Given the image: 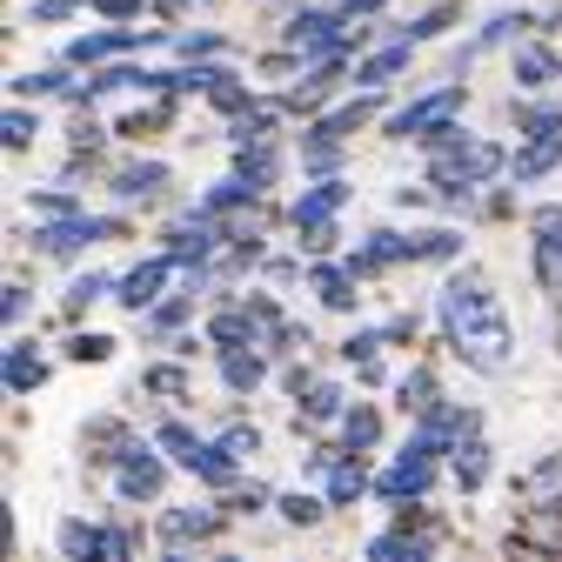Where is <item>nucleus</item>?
Wrapping results in <instances>:
<instances>
[{"instance_id": "f257e3e1", "label": "nucleus", "mask_w": 562, "mask_h": 562, "mask_svg": "<svg viewBox=\"0 0 562 562\" xmlns=\"http://www.w3.org/2000/svg\"><path fill=\"white\" fill-rule=\"evenodd\" d=\"M496 175H509V148L488 140V134H462L456 148L429 155V181L436 188H488Z\"/></svg>"}, {"instance_id": "f03ea898", "label": "nucleus", "mask_w": 562, "mask_h": 562, "mask_svg": "<svg viewBox=\"0 0 562 562\" xmlns=\"http://www.w3.org/2000/svg\"><path fill=\"white\" fill-rule=\"evenodd\" d=\"M436 315H442V335L456 341V335H469V328H482V322H496V315H503V295L488 289L475 268H456V274L442 281V295H436Z\"/></svg>"}, {"instance_id": "7ed1b4c3", "label": "nucleus", "mask_w": 562, "mask_h": 562, "mask_svg": "<svg viewBox=\"0 0 562 562\" xmlns=\"http://www.w3.org/2000/svg\"><path fill=\"white\" fill-rule=\"evenodd\" d=\"M127 222L121 215H60V222H34V235H27V248L34 255H47V261H67V255H81V248H94V241H114Z\"/></svg>"}, {"instance_id": "20e7f679", "label": "nucleus", "mask_w": 562, "mask_h": 562, "mask_svg": "<svg viewBox=\"0 0 562 562\" xmlns=\"http://www.w3.org/2000/svg\"><path fill=\"white\" fill-rule=\"evenodd\" d=\"M462 101H469L462 81H449V88H436V94H415L408 108H395V114L382 121V134H389V140H429L436 127L462 121Z\"/></svg>"}, {"instance_id": "39448f33", "label": "nucleus", "mask_w": 562, "mask_h": 562, "mask_svg": "<svg viewBox=\"0 0 562 562\" xmlns=\"http://www.w3.org/2000/svg\"><path fill=\"white\" fill-rule=\"evenodd\" d=\"M228 529V509H222V496L215 503H181V509H161V549L168 555H188V549H207V542H215Z\"/></svg>"}, {"instance_id": "423d86ee", "label": "nucleus", "mask_w": 562, "mask_h": 562, "mask_svg": "<svg viewBox=\"0 0 562 562\" xmlns=\"http://www.w3.org/2000/svg\"><path fill=\"white\" fill-rule=\"evenodd\" d=\"M161 488H168V456H161V442H155V436H148V442L134 436V449L114 462V496L134 509V503H155Z\"/></svg>"}, {"instance_id": "0eeeda50", "label": "nucleus", "mask_w": 562, "mask_h": 562, "mask_svg": "<svg viewBox=\"0 0 562 562\" xmlns=\"http://www.w3.org/2000/svg\"><path fill=\"white\" fill-rule=\"evenodd\" d=\"M449 348H456L462 369H475V375H503V369L516 362V328H509V315H496V322H482V328L456 335Z\"/></svg>"}, {"instance_id": "6e6552de", "label": "nucleus", "mask_w": 562, "mask_h": 562, "mask_svg": "<svg viewBox=\"0 0 562 562\" xmlns=\"http://www.w3.org/2000/svg\"><path fill=\"white\" fill-rule=\"evenodd\" d=\"M181 274V261L161 248V255H148V261H134L127 274H114V302L127 308V315H148L161 295H168V281Z\"/></svg>"}, {"instance_id": "1a4fd4ad", "label": "nucleus", "mask_w": 562, "mask_h": 562, "mask_svg": "<svg viewBox=\"0 0 562 562\" xmlns=\"http://www.w3.org/2000/svg\"><path fill=\"white\" fill-rule=\"evenodd\" d=\"M155 41H168V34H140V27H127V21H108V27H94V34H75V41H67V67H101V60L140 54V47H155Z\"/></svg>"}, {"instance_id": "9d476101", "label": "nucleus", "mask_w": 562, "mask_h": 562, "mask_svg": "<svg viewBox=\"0 0 562 562\" xmlns=\"http://www.w3.org/2000/svg\"><path fill=\"white\" fill-rule=\"evenodd\" d=\"M429 488H436V456L415 449V442L375 475V496H382V503H415V496H429Z\"/></svg>"}, {"instance_id": "9b49d317", "label": "nucleus", "mask_w": 562, "mask_h": 562, "mask_svg": "<svg viewBox=\"0 0 562 562\" xmlns=\"http://www.w3.org/2000/svg\"><path fill=\"white\" fill-rule=\"evenodd\" d=\"M356 281H362V274L348 268V255H341V261H335V255H315V261H308V289H315V302L335 308V315H356V302H362Z\"/></svg>"}, {"instance_id": "f8f14e48", "label": "nucleus", "mask_w": 562, "mask_h": 562, "mask_svg": "<svg viewBox=\"0 0 562 562\" xmlns=\"http://www.w3.org/2000/svg\"><path fill=\"white\" fill-rule=\"evenodd\" d=\"M509 81H516V94H549V88L562 81V54H555L549 41H516Z\"/></svg>"}, {"instance_id": "ddd939ff", "label": "nucleus", "mask_w": 562, "mask_h": 562, "mask_svg": "<svg viewBox=\"0 0 562 562\" xmlns=\"http://www.w3.org/2000/svg\"><path fill=\"white\" fill-rule=\"evenodd\" d=\"M509 542L529 549V555H562V503H529L509 522Z\"/></svg>"}, {"instance_id": "4468645a", "label": "nucleus", "mask_w": 562, "mask_h": 562, "mask_svg": "<svg viewBox=\"0 0 562 562\" xmlns=\"http://www.w3.org/2000/svg\"><path fill=\"white\" fill-rule=\"evenodd\" d=\"M375 114H382V88H362L356 101H341V108H328V114H315L302 140H348V134H356V127H369Z\"/></svg>"}, {"instance_id": "2eb2a0df", "label": "nucleus", "mask_w": 562, "mask_h": 562, "mask_svg": "<svg viewBox=\"0 0 562 562\" xmlns=\"http://www.w3.org/2000/svg\"><path fill=\"white\" fill-rule=\"evenodd\" d=\"M408 60H415V41L389 34L375 54H356V88H389V81H402V75H408Z\"/></svg>"}, {"instance_id": "dca6fc26", "label": "nucleus", "mask_w": 562, "mask_h": 562, "mask_svg": "<svg viewBox=\"0 0 562 562\" xmlns=\"http://www.w3.org/2000/svg\"><path fill=\"white\" fill-rule=\"evenodd\" d=\"M341 201H348V181H341V175H315V181L289 201V222H295V228H308V222H335V215H341Z\"/></svg>"}, {"instance_id": "f3484780", "label": "nucleus", "mask_w": 562, "mask_h": 562, "mask_svg": "<svg viewBox=\"0 0 562 562\" xmlns=\"http://www.w3.org/2000/svg\"><path fill=\"white\" fill-rule=\"evenodd\" d=\"M522 27H536V14H522V8H503V14H488V21L475 27V41H462V47H456V75H462L469 60H482L488 47H509Z\"/></svg>"}, {"instance_id": "a211bd4d", "label": "nucleus", "mask_w": 562, "mask_h": 562, "mask_svg": "<svg viewBox=\"0 0 562 562\" xmlns=\"http://www.w3.org/2000/svg\"><path fill=\"white\" fill-rule=\"evenodd\" d=\"M555 168H562V134H522V148L509 155V181L516 188H529V181H542Z\"/></svg>"}, {"instance_id": "6ab92c4d", "label": "nucleus", "mask_w": 562, "mask_h": 562, "mask_svg": "<svg viewBox=\"0 0 562 562\" xmlns=\"http://www.w3.org/2000/svg\"><path fill=\"white\" fill-rule=\"evenodd\" d=\"M295 402H302V408H295V429H328V422H341V415H348V389H341V382H328V375H315Z\"/></svg>"}, {"instance_id": "aec40b11", "label": "nucleus", "mask_w": 562, "mask_h": 562, "mask_svg": "<svg viewBox=\"0 0 562 562\" xmlns=\"http://www.w3.org/2000/svg\"><path fill=\"white\" fill-rule=\"evenodd\" d=\"M0 375H8V395H34L47 382V356H41V341L14 335L8 341V356H0Z\"/></svg>"}, {"instance_id": "412c9836", "label": "nucleus", "mask_w": 562, "mask_h": 562, "mask_svg": "<svg viewBox=\"0 0 562 562\" xmlns=\"http://www.w3.org/2000/svg\"><path fill=\"white\" fill-rule=\"evenodd\" d=\"M215 356H222V382H228V395H255V389L268 382V348H261V341L215 348Z\"/></svg>"}, {"instance_id": "4be33fe9", "label": "nucleus", "mask_w": 562, "mask_h": 562, "mask_svg": "<svg viewBox=\"0 0 562 562\" xmlns=\"http://www.w3.org/2000/svg\"><path fill=\"white\" fill-rule=\"evenodd\" d=\"M108 188H114V201H148V194H161V188H168V161L134 155V161H121V168L108 175Z\"/></svg>"}, {"instance_id": "5701e85b", "label": "nucleus", "mask_w": 562, "mask_h": 562, "mask_svg": "<svg viewBox=\"0 0 562 562\" xmlns=\"http://www.w3.org/2000/svg\"><path fill=\"white\" fill-rule=\"evenodd\" d=\"M322 496L335 503V509H356L362 496H375V475H369V462H362V449H348L335 469H328V488Z\"/></svg>"}, {"instance_id": "b1692460", "label": "nucleus", "mask_w": 562, "mask_h": 562, "mask_svg": "<svg viewBox=\"0 0 562 562\" xmlns=\"http://www.w3.org/2000/svg\"><path fill=\"white\" fill-rule=\"evenodd\" d=\"M488 475H496V456H488V442H482V436H462V442L449 449V482L462 488V496H475Z\"/></svg>"}, {"instance_id": "393cba45", "label": "nucleus", "mask_w": 562, "mask_h": 562, "mask_svg": "<svg viewBox=\"0 0 562 562\" xmlns=\"http://www.w3.org/2000/svg\"><path fill=\"white\" fill-rule=\"evenodd\" d=\"M436 549H442V536H415V529H402V522L382 529V536H369V555H375V562H429Z\"/></svg>"}, {"instance_id": "a878e982", "label": "nucleus", "mask_w": 562, "mask_h": 562, "mask_svg": "<svg viewBox=\"0 0 562 562\" xmlns=\"http://www.w3.org/2000/svg\"><path fill=\"white\" fill-rule=\"evenodd\" d=\"M81 442L94 449V462H101V469H114V462H121V456L134 449V429H127L121 415H94L88 429H81Z\"/></svg>"}, {"instance_id": "bb28decb", "label": "nucleus", "mask_w": 562, "mask_h": 562, "mask_svg": "<svg viewBox=\"0 0 562 562\" xmlns=\"http://www.w3.org/2000/svg\"><path fill=\"white\" fill-rule=\"evenodd\" d=\"M261 201V188L255 181H241V175H222L215 188H207L194 207H201V215H215V222H228V215H241V207H255Z\"/></svg>"}, {"instance_id": "cd10ccee", "label": "nucleus", "mask_w": 562, "mask_h": 562, "mask_svg": "<svg viewBox=\"0 0 562 562\" xmlns=\"http://www.w3.org/2000/svg\"><path fill=\"white\" fill-rule=\"evenodd\" d=\"M241 341H261V328H255L248 302H228V308L207 315V348H241Z\"/></svg>"}, {"instance_id": "c85d7f7f", "label": "nucleus", "mask_w": 562, "mask_h": 562, "mask_svg": "<svg viewBox=\"0 0 562 562\" xmlns=\"http://www.w3.org/2000/svg\"><path fill=\"white\" fill-rule=\"evenodd\" d=\"M235 175L268 194V188L281 181V148H274V140H248V148H235Z\"/></svg>"}, {"instance_id": "c756f323", "label": "nucleus", "mask_w": 562, "mask_h": 562, "mask_svg": "<svg viewBox=\"0 0 562 562\" xmlns=\"http://www.w3.org/2000/svg\"><path fill=\"white\" fill-rule=\"evenodd\" d=\"M335 436H341L348 449H362V456H369V449L382 442V408H375V402H348V415L335 422Z\"/></svg>"}, {"instance_id": "7c9ffc66", "label": "nucleus", "mask_w": 562, "mask_h": 562, "mask_svg": "<svg viewBox=\"0 0 562 562\" xmlns=\"http://www.w3.org/2000/svg\"><path fill=\"white\" fill-rule=\"evenodd\" d=\"M436 402H442V389H436V369H429V362H415V369L395 382V408H402L408 422H415L422 408H436Z\"/></svg>"}, {"instance_id": "2f4dec72", "label": "nucleus", "mask_w": 562, "mask_h": 562, "mask_svg": "<svg viewBox=\"0 0 562 562\" xmlns=\"http://www.w3.org/2000/svg\"><path fill=\"white\" fill-rule=\"evenodd\" d=\"M516 496H522V503H562V449L516 475Z\"/></svg>"}, {"instance_id": "473e14b6", "label": "nucleus", "mask_w": 562, "mask_h": 562, "mask_svg": "<svg viewBox=\"0 0 562 562\" xmlns=\"http://www.w3.org/2000/svg\"><path fill=\"white\" fill-rule=\"evenodd\" d=\"M54 549H60L67 562H101V522H81V516H67V522L54 529Z\"/></svg>"}, {"instance_id": "72a5a7b5", "label": "nucleus", "mask_w": 562, "mask_h": 562, "mask_svg": "<svg viewBox=\"0 0 562 562\" xmlns=\"http://www.w3.org/2000/svg\"><path fill=\"white\" fill-rule=\"evenodd\" d=\"M41 134H47V127H41V114H34L27 101H8V114H0V140H8V155H27Z\"/></svg>"}, {"instance_id": "f704fd0d", "label": "nucleus", "mask_w": 562, "mask_h": 562, "mask_svg": "<svg viewBox=\"0 0 562 562\" xmlns=\"http://www.w3.org/2000/svg\"><path fill=\"white\" fill-rule=\"evenodd\" d=\"M328 496H308V488H289V496H274V516L289 522V529H315V522H328Z\"/></svg>"}, {"instance_id": "c9c22d12", "label": "nucleus", "mask_w": 562, "mask_h": 562, "mask_svg": "<svg viewBox=\"0 0 562 562\" xmlns=\"http://www.w3.org/2000/svg\"><path fill=\"white\" fill-rule=\"evenodd\" d=\"M94 302H114V274H101V268L75 274V281H67V295H60V308H67V315H88Z\"/></svg>"}, {"instance_id": "e433bc0d", "label": "nucleus", "mask_w": 562, "mask_h": 562, "mask_svg": "<svg viewBox=\"0 0 562 562\" xmlns=\"http://www.w3.org/2000/svg\"><path fill=\"white\" fill-rule=\"evenodd\" d=\"M509 114H516V134H562V101L522 94V101H509Z\"/></svg>"}, {"instance_id": "4c0bfd02", "label": "nucleus", "mask_w": 562, "mask_h": 562, "mask_svg": "<svg viewBox=\"0 0 562 562\" xmlns=\"http://www.w3.org/2000/svg\"><path fill=\"white\" fill-rule=\"evenodd\" d=\"M175 101H181V94H148V108H134L114 134H121V140H148L155 127H168V121H175Z\"/></svg>"}, {"instance_id": "58836bf2", "label": "nucleus", "mask_w": 562, "mask_h": 562, "mask_svg": "<svg viewBox=\"0 0 562 562\" xmlns=\"http://www.w3.org/2000/svg\"><path fill=\"white\" fill-rule=\"evenodd\" d=\"M222 509H228V522H248V516H261V509H274V488L268 482H235V488H222Z\"/></svg>"}, {"instance_id": "ea45409f", "label": "nucleus", "mask_w": 562, "mask_h": 562, "mask_svg": "<svg viewBox=\"0 0 562 562\" xmlns=\"http://www.w3.org/2000/svg\"><path fill=\"white\" fill-rule=\"evenodd\" d=\"M188 315H194V289L181 281V289H175V295H161V302H155L148 315H140V322H148V335H175Z\"/></svg>"}, {"instance_id": "a19ab883", "label": "nucleus", "mask_w": 562, "mask_h": 562, "mask_svg": "<svg viewBox=\"0 0 562 562\" xmlns=\"http://www.w3.org/2000/svg\"><path fill=\"white\" fill-rule=\"evenodd\" d=\"M155 442H161V456H168L175 469H188V462L201 456V442H207V436H194V429H188V422H175V415H168V422H161V429H155Z\"/></svg>"}, {"instance_id": "79ce46f5", "label": "nucleus", "mask_w": 562, "mask_h": 562, "mask_svg": "<svg viewBox=\"0 0 562 562\" xmlns=\"http://www.w3.org/2000/svg\"><path fill=\"white\" fill-rule=\"evenodd\" d=\"M8 94L14 101H47V94H67V75H60V67H27V75L8 81Z\"/></svg>"}, {"instance_id": "37998d69", "label": "nucleus", "mask_w": 562, "mask_h": 562, "mask_svg": "<svg viewBox=\"0 0 562 562\" xmlns=\"http://www.w3.org/2000/svg\"><path fill=\"white\" fill-rule=\"evenodd\" d=\"M261 94H255V81H241L235 67H222V81H215V94H207V108L215 114H241V108H255Z\"/></svg>"}, {"instance_id": "c03bdc74", "label": "nucleus", "mask_w": 562, "mask_h": 562, "mask_svg": "<svg viewBox=\"0 0 562 562\" xmlns=\"http://www.w3.org/2000/svg\"><path fill=\"white\" fill-rule=\"evenodd\" d=\"M140 389H148V395H161V402H188V369L181 362H155V369H140Z\"/></svg>"}, {"instance_id": "a18cd8bd", "label": "nucleus", "mask_w": 562, "mask_h": 562, "mask_svg": "<svg viewBox=\"0 0 562 562\" xmlns=\"http://www.w3.org/2000/svg\"><path fill=\"white\" fill-rule=\"evenodd\" d=\"M168 47H175L181 60H222V34H215V27H175Z\"/></svg>"}, {"instance_id": "49530a36", "label": "nucleus", "mask_w": 562, "mask_h": 562, "mask_svg": "<svg viewBox=\"0 0 562 562\" xmlns=\"http://www.w3.org/2000/svg\"><path fill=\"white\" fill-rule=\"evenodd\" d=\"M415 261H462V235L456 228H415Z\"/></svg>"}, {"instance_id": "de8ad7c7", "label": "nucleus", "mask_w": 562, "mask_h": 562, "mask_svg": "<svg viewBox=\"0 0 562 562\" xmlns=\"http://www.w3.org/2000/svg\"><path fill=\"white\" fill-rule=\"evenodd\" d=\"M449 21H456V0H436L429 14H415L408 27H389V34H402V41H442V34H449Z\"/></svg>"}, {"instance_id": "09e8293b", "label": "nucleus", "mask_w": 562, "mask_h": 562, "mask_svg": "<svg viewBox=\"0 0 562 562\" xmlns=\"http://www.w3.org/2000/svg\"><path fill=\"white\" fill-rule=\"evenodd\" d=\"M60 356H67V362H81V369H88V362L101 369V362L114 356V335H94V328H75V335H67V348H60Z\"/></svg>"}, {"instance_id": "8fccbe9b", "label": "nucleus", "mask_w": 562, "mask_h": 562, "mask_svg": "<svg viewBox=\"0 0 562 562\" xmlns=\"http://www.w3.org/2000/svg\"><path fill=\"white\" fill-rule=\"evenodd\" d=\"M382 348H389V335H382V328H348L341 362H348V369H362V362H375V356H382Z\"/></svg>"}, {"instance_id": "3c124183", "label": "nucleus", "mask_w": 562, "mask_h": 562, "mask_svg": "<svg viewBox=\"0 0 562 562\" xmlns=\"http://www.w3.org/2000/svg\"><path fill=\"white\" fill-rule=\"evenodd\" d=\"M27 207L41 222H60V215H81V201H75V188H34L27 194Z\"/></svg>"}, {"instance_id": "603ef678", "label": "nucleus", "mask_w": 562, "mask_h": 562, "mask_svg": "<svg viewBox=\"0 0 562 562\" xmlns=\"http://www.w3.org/2000/svg\"><path fill=\"white\" fill-rule=\"evenodd\" d=\"M369 248L382 255V268H402V261H415V235H402V228H375V235H369Z\"/></svg>"}, {"instance_id": "864d4df0", "label": "nucleus", "mask_w": 562, "mask_h": 562, "mask_svg": "<svg viewBox=\"0 0 562 562\" xmlns=\"http://www.w3.org/2000/svg\"><path fill=\"white\" fill-rule=\"evenodd\" d=\"M302 175H341V140H302Z\"/></svg>"}, {"instance_id": "5fc2aeb1", "label": "nucleus", "mask_w": 562, "mask_h": 562, "mask_svg": "<svg viewBox=\"0 0 562 562\" xmlns=\"http://www.w3.org/2000/svg\"><path fill=\"white\" fill-rule=\"evenodd\" d=\"M27 308H34V289H27V281H8V289H0V315H8V328H21Z\"/></svg>"}, {"instance_id": "6e6d98bb", "label": "nucleus", "mask_w": 562, "mask_h": 562, "mask_svg": "<svg viewBox=\"0 0 562 562\" xmlns=\"http://www.w3.org/2000/svg\"><path fill=\"white\" fill-rule=\"evenodd\" d=\"M134 549H140V536H134V529H121V522H108V529H101V562H127Z\"/></svg>"}, {"instance_id": "4d7b16f0", "label": "nucleus", "mask_w": 562, "mask_h": 562, "mask_svg": "<svg viewBox=\"0 0 562 562\" xmlns=\"http://www.w3.org/2000/svg\"><path fill=\"white\" fill-rule=\"evenodd\" d=\"M75 8H88V0H34V8H27V21H34V27H60V21L75 14Z\"/></svg>"}, {"instance_id": "13d9d810", "label": "nucleus", "mask_w": 562, "mask_h": 562, "mask_svg": "<svg viewBox=\"0 0 562 562\" xmlns=\"http://www.w3.org/2000/svg\"><path fill=\"white\" fill-rule=\"evenodd\" d=\"M222 449H228L235 462H248V456L261 449V429H248V422H235V429H222Z\"/></svg>"}, {"instance_id": "bf43d9fd", "label": "nucleus", "mask_w": 562, "mask_h": 562, "mask_svg": "<svg viewBox=\"0 0 562 562\" xmlns=\"http://www.w3.org/2000/svg\"><path fill=\"white\" fill-rule=\"evenodd\" d=\"M295 235H302L308 261H315V255H335V241H341V235H335V222H308V228H295Z\"/></svg>"}, {"instance_id": "052dcab7", "label": "nucleus", "mask_w": 562, "mask_h": 562, "mask_svg": "<svg viewBox=\"0 0 562 562\" xmlns=\"http://www.w3.org/2000/svg\"><path fill=\"white\" fill-rule=\"evenodd\" d=\"M88 8H94L101 21H140V8H148V0H88Z\"/></svg>"}, {"instance_id": "680f3d73", "label": "nucleus", "mask_w": 562, "mask_h": 562, "mask_svg": "<svg viewBox=\"0 0 562 562\" xmlns=\"http://www.w3.org/2000/svg\"><path fill=\"white\" fill-rule=\"evenodd\" d=\"M429 201H436V188H408V181L395 188V207H402V215H415V207H429Z\"/></svg>"}, {"instance_id": "e2e57ef3", "label": "nucleus", "mask_w": 562, "mask_h": 562, "mask_svg": "<svg viewBox=\"0 0 562 562\" xmlns=\"http://www.w3.org/2000/svg\"><path fill=\"white\" fill-rule=\"evenodd\" d=\"M555 228H562V201H549V207L529 215V235H555Z\"/></svg>"}, {"instance_id": "0e129e2a", "label": "nucleus", "mask_w": 562, "mask_h": 562, "mask_svg": "<svg viewBox=\"0 0 562 562\" xmlns=\"http://www.w3.org/2000/svg\"><path fill=\"white\" fill-rule=\"evenodd\" d=\"M382 335H389V348H395V341H415V315H389Z\"/></svg>"}, {"instance_id": "69168bd1", "label": "nucleus", "mask_w": 562, "mask_h": 562, "mask_svg": "<svg viewBox=\"0 0 562 562\" xmlns=\"http://www.w3.org/2000/svg\"><path fill=\"white\" fill-rule=\"evenodd\" d=\"M382 8H389V0H341L348 21H369V14H382Z\"/></svg>"}, {"instance_id": "338daca9", "label": "nucleus", "mask_w": 562, "mask_h": 562, "mask_svg": "<svg viewBox=\"0 0 562 562\" xmlns=\"http://www.w3.org/2000/svg\"><path fill=\"white\" fill-rule=\"evenodd\" d=\"M261 268H268V281H295V274H302L289 255H274V261H261Z\"/></svg>"}, {"instance_id": "774afa93", "label": "nucleus", "mask_w": 562, "mask_h": 562, "mask_svg": "<svg viewBox=\"0 0 562 562\" xmlns=\"http://www.w3.org/2000/svg\"><path fill=\"white\" fill-rule=\"evenodd\" d=\"M161 14H188V8H222V0H155Z\"/></svg>"}]
</instances>
